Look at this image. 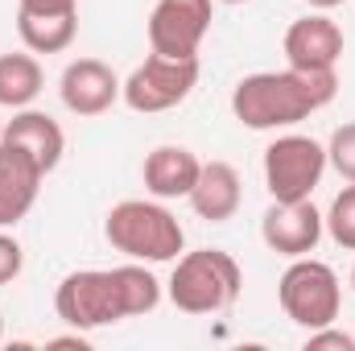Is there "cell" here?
Returning <instances> with one entry per match:
<instances>
[{
  "label": "cell",
  "mask_w": 355,
  "mask_h": 351,
  "mask_svg": "<svg viewBox=\"0 0 355 351\" xmlns=\"http://www.w3.org/2000/svg\"><path fill=\"white\" fill-rule=\"evenodd\" d=\"M157 302H162V281L141 261L67 273L54 293L58 318L75 331H99V327H112L124 318H141V314L157 310Z\"/></svg>",
  "instance_id": "6da1fadb"
},
{
  "label": "cell",
  "mask_w": 355,
  "mask_h": 351,
  "mask_svg": "<svg viewBox=\"0 0 355 351\" xmlns=\"http://www.w3.org/2000/svg\"><path fill=\"white\" fill-rule=\"evenodd\" d=\"M339 95V75L335 71H261L240 79L232 91V112L244 128L252 132H272L310 120Z\"/></svg>",
  "instance_id": "7a4b0ae2"
},
{
  "label": "cell",
  "mask_w": 355,
  "mask_h": 351,
  "mask_svg": "<svg viewBox=\"0 0 355 351\" xmlns=\"http://www.w3.org/2000/svg\"><path fill=\"white\" fill-rule=\"evenodd\" d=\"M103 236L116 252H124L128 261L141 264L145 261L170 264L186 248V232L162 198H124V203H116L103 219Z\"/></svg>",
  "instance_id": "3957f363"
},
{
  "label": "cell",
  "mask_w": 355,
  "mask_h": 351,
  "mask_svg": "<svg viewBox=\"0 0 355 351\" xmlns=\"http://www.w3.org/2000/svg\"><path fill=\"white\" fill-rule=\"evenodd\" d=\"M244 289V273L232 252L223 248H198L182 252L174 261V273L166 281V293L182 314H219L232 310Z\"/></svg>",
  "instance_id": "277c9868"
},
{
  "label": "cell",
  "mask_w": 355,
  "mask_h": 351,
  "mask_svg": "<svg viewBox=\"0 0 355 351\" xmlns=\"http://www.w3.org/2000/svg\"><path fill=\"white\" fill-rule=\"evenodd\" d=\"M277 302H281L289 323H297L306 331H318V327L335 323L339 310H343L339 273L331 264L314 261V257H293L289 268L281 273V281H277Z\"/></svg>",
  "instance_id": "5b68a950"
},
{
  "label": "cell",
  "mask_w": 355,
  "mask_h": 351,
  "mask_svg": "<svg viewBox=\"0 0 355 351\" xmlns=\"http://www.w3.org/2000/svg\"><path fill=\"white\" fill-rule=\"evenodd\" d=\"M322 174H327V145H318L314 137L285 132L265 149V186L272 203L310 198Z\"/></svg>",
  "instance_id": "8992f818"
},
{
  "label": "cell",
  "mask_w": 355,
  "mask_h": 351,
  "mask_svg": "<svg viewBox=\"0 0 355 351\" xmlns=\"http://www.w3.org/2000/svg\"><path fill=\"white\" fill-rule=\"evenodd\" d=\"M198 87V58H166V54H149L120 87V99L132 112H170L178 108L190 91Z\"/></svg>",
  "instance_id": "52a82bcc"
},
{
  "label": "cell",
  "mask_w": 355,
  "mask_h": 351,
  "mask_svg": "<svg viewBox=\"0 0 355 351\" xmlns=\"http://www.w3.org/2000/svg\"><path fill=\"white\" fill-rule=\"evenodd\" d=\"M211 21L215 0H157L149 12V46L166 58H198Z\"/></svg>",
  "instance_id": "ba28073f"
},
{
  "label": "cell",
  "mask_w": 355,
  "mask_h": 351,
  "mask_svg": "<svg viewBox=\"0 0 355 351\" xmlns=\"http://www.w3.org/2000/svg\"><path fill=\"white\" fill-rule=\"evenodd\" d=\"M322 215L310 198H297V203H272L261 219V240L277 257H310L322 240Z\"/></svg>",
  "instance_id": "9c48e42d"
},
{
  "label": "cell",
  "mask_w": 355,
  "mask_h": 351,
  "mask_svg": "<svg viewBox=\"0 0 355 351\" xmlns=\"http://www.w3.org/2000/svg\"><path fill=\"white\" fill-rule=\"evenodd\" d=\"M281 46H285V62L297 71H335V62L343 58V29L327 12H310L285 29Z\"/></svg>",
  "instance_id": "30bf717a"
},
{
  "label": "cell",
  "mask_w": 355,
  "mask_h": 351,
  "mask_svg": "<svg viewBox=\"0 0 355 351\" xmlns=\"http://www.w3.org/2000/svg\"><path fill=\"white\" fill-rule=\"evenodd\" d=\"M120 79L107 62L99 58H75L67 62L62 79H58V95L67 103V112L75 116H103L116 99H120Z\"/></svg>",
  "instance_id": "8fae6325"
},
{
  "label": "cell",
  "mask_w": 355,
  "mask_h": 351,
  "mask_svg": "<svg viewBox=\"0 0 355 351\" xmlns=\"http://www.w3.org/2000/svg\"><path fill=\"white\" fill-rule=\"evenodd\" d=\"M42 178L46 170L25 149L0 141V228H17L33 211L42 194Z\"/></svg>",
  "instance_id": "7c38bea8"
},
{
  "label": "cell",
  "mask_w": 355,
  "mask_h": 351,
  "mask_svg": "<svg viewBox=\"0 0 355 351\" xmlns=\"http://www.w3.org/2000/svg\"><path fill=\"white\" fill-rule=\"evenodd\" d=\"M0 141L25 149L46 174L58 170V162H62V153H67V132H62V124H58L54 116L37 112V108L12 112V120H4V137H0Z\"/></svg>",
  "instance_id": "4fadbf2b"
},
{
  "label": "cell",
  "mask_w": 355,
  "mask_h": 351,
  "mask_svg": "<svg viewBox=\"0 0 355 351\" xmlns=\"http://www.w3.org/2000/svg\"><path fill=\"white\" fill-rule=\"evenodd\" d=\"M240 198H244V190H240V170H236L232 162H202L198 182H194V190H190V207H194L198 219H207V223H227V219L240 211Z\"/></svg>",
  "instance_id": "5bb4252c"
},
{
  "label": "cell",
  "mask_w": 355,
  "mask_h": 351,
  "mask_svg": "<svg viewBox=\"0 0 355 351\" xmlns=\"http://www.w3.org/2000/svg\"><path fill=\"white\" fill-rule=\"evenodd\" d=\"M198 170H202V162L186 145H157V149H149L141 174H145V190L166 203V198H190Z\"/></svg>",
  "instance_id": "9a60e30c"
},
{
  "label": "cell",
  "mask_w": 355,
  "mask_h": 351,
  "mask_svg": "<svg viewBox=\"0 0 355 351\" xmlns=\"http://www.w3.org/2000/svg\"><path fill=\"white\" fill-rule=\"evenodd\" d=\"M17 33L29 54H62L71 50L79 33V12H21L17 8Z\"/></svg>",
  "instance_id": "2e32d148"
},
{
  "label": "cell",
  "mask_w": 355,
  "mask_h": 351,
  "mask_svg": "<svg viewBox=\"0 0 355 351\" xmlns=\"http://www.w3.org/2000/svg\"><path fill=\"white\" fill-rule=\"evenodd\" d=\"M46 87V71L33 54H0V108H29Z\"/></svg>",
  "instance_id": "e0dca14e"
},
{
  "label": "cell",
  "mask_w": 355,
  "mask_h": 351,
  "mask_svg": "<svg viewBox=\"0 0 355 351\" xmlns=\"http://www.w3.org/2000/svg\"><path fill=\"white\" fill-rule=\"evenodd\" d=\"M322 223H327V232H331V240H335L339 248L355 252V182L335 194V203H331V211L322 215Z\"/></svg>",
  "instance_id": "ac0fdd59"
},
{
  "label": "cell",
  "mask_w": 355,
  "mask_h": 351,
  "mask_svg": "<svg viewBox=\"0 0 355 351\" xmlns=\"http://www.w3.org/2000/svg\"><path fill=\"white\" fill-rule=\"evenodd\" d=\"M327 166H335L339 178L355 182V120L339 124L331 132V145H327Z\"/></svg>",
  "instance_id": "d6986e66"
},
{
  "label": "cell",
  "mask_w": 355,
  "mask_h": 351,
  "mask_svg": "<svg viewBox=\"0 0 355 351\" xmlns=\"http://www.w3.org/2000/svg\"><path fill=\"white\" fill-rule=\"evenodd\" d=\"M21 268H25V252H21V244H17L12 236H4V228H0V285L17 281Z\"/></svg>",
  "instance_id": "ffe728a7"
},
{
  "label": "cell",
  "mask_w": 355,
  "mask_h": 351,
  "mask_svg": "<svg viewBox=\"0 0 355 351\" xmlns=\"http://www.w3.org/2000/svg\"><path fill=\"white\" fill-rule=\"evenodd\" d=\"M322 348H335V351H355V335H347V331H339L335 323H327V327L310 331V339H306V351H322Z\"/></svg>",
  "instance_id": "44dd1931"
},
{
  "label": "cell",
  "mask_w": 355,
  "mask_h": 351,
  "mask_svg": "<svg viewBox=\"0 0 355 351\" xmlns=\"http://www.w3.org/2000/svg\"><path fill=\"white\" fill-rule=\"evenodd\" d=\"M21 12H79V0H17Z\"/></svg>",
  "instance_id": "7402d4cb"
},
{
  "label": "cell",
  "mask_w": 355,
  "mask_h": 351,
  "mask_svg": "<svg viewBox=\"0 0 355 351\" xmlns=\"http://www.w3.org/2000/svg\"><path fill=\"white\" fill-rule=\"evenodd\" d=\"M50 348H79V351H87V339H83V335H62V339H50Z\"/></svg>",
  "instance_id": "603a6c76"
},
{
  "label": "cell",
  "mask_w": 355,
  "mask_h": 351,
  "mask_svg": "<svg viewBox=\"0 0 355 351\" xmlns=\"http://www.w3.org/2000/svg\"><path fill=\"white\" fill-rule=\"evenodd\" d=\"M306 4H314V8H322V12H327V8H335V4H343V0H306Z\"/></svg>",
  "instance_id": "cb8c5ba5"
},
{
  "label": "cell",
  "mask_w": 355,
  "mask_h": 351,
  "mask_svg": "<svg viewBox=\"0 0 355 351\" xmlns=\"http://www.w3.org/2000/svg\"><path fill=\"white\" fill-rule=\"evenodd\" d=\"M219 4H248V0H219Z\"/></svg>",
  "instance_id": "d4e9b609"
},
{
  "label": "cell",
  "mask_w": 355,
  "mask_h": 351,
  "mask_svg": "<svg viewBox=\"0 0 355 351\" xmlns=\"http://www.w3.org/2000/svg\"><path fill=\"white\" fill-rule=\"evenodd\" d=\"M0 339H4V318H0Z\"/></svg>",
  "instance_id": "484cf974"
},
{
  "label": "cell",
  "mask_w": 355,
  "mask_h": 351,
  "mask_svg": "<svg viewBox=\"0 0 355 351\" xmlns=\"http://www.w3.org/2000/svg\"><path fill=\"white\" fill-rule=\"evenodd\" d=\"M352 285H355V264H352Z\"/></svg>",
  "instance_id": "4316f807"
},
{
  "label": "cell",
  "mask_w": 355,
  "mask_h": 351,
  "mask_svg": "<svg viewBox=\"0 0 355 351\" xmlns=\"http://www.w3.org/2000/svg\"><path fill=\"white\" fill-rule=\"evenodd\" d=\"M0 137H4V120H0Z\"/></svg>",
  "instance_id": "83f0119b"
}]
</instances>
